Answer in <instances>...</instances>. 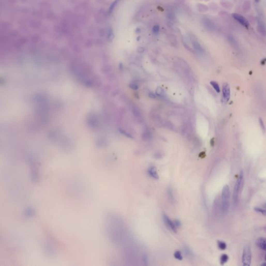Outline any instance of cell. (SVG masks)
<instances>
[{"label":"cell","instance_id":"38","mask_svg":"<svg viewBox=\"0 0 266 266\" xmlns=\"http://www.w3.org/2000/svg\"><path fill=\"white\" fill-rule=\"evenodd\" d=\"M264 208H265L266 209V203H265V204H264Z\"/></svg>","mask_w":266,"mask_h":266},{"label":"cell","instance_id":"35","mask_svg":"<svg viewBox=\"0 0 266 266\" xmlns=\"http://www.w3.org/2000/svg\"><path fill=\"white\" fill-rule=\"evenodd\" d=\"M141 32V29L139 28H137L135 30V33L136 34H139Z\"/></svg>","mask_w":266,"mask_h":266},{"label":"cell","instance_id":"1","mask_svg":"<svg viewBox=\"0 0 266 266\" xmlns=\"http://www.w3.org/2000/svg\"><path fill=\"white\" fill-rule=\"evenodd\" d=\"M243 178V172L241 171L240 173V174L235 183L234 190H233V202L234 205H236L238 203L239 194V192H240V190L241 189V184L242 183Z\"/></svg>","mask_w":266,"mask_h":266},{"label":"cell","instance_id":"31","mask_svg":"<svg viewBox=\"0 0 266 266\" xmlns=\"http://www.w3.org/2000/svg\"><path fill=\"white\" fill-rule=\"evenodd\" d=\"M145 51V49L143 48V47H139L137 48V51L138 52H140V53H142L143 52V51Z\"/></svg>","mask_w":266,"mask_h":266},{"label":"cell","instance_id":"37","mask_svg":"<svg viewBox=\"0 0 266 266\" xmlns=\"http://www.w3.org/2000/svg\"><path fill=\"white\" fill-rule=\"evenodd\" d=\"M259 0H255L256 2H259Z\"/></svg>","mask_w":266,"mask_h":266},{"label":"cell","instance_id":"12","mask_svg":"<svg viewBox=\"0 0 266 266\" xmlns=\"http://www.w3.org/2000/svg\"><path fill=\"white\" fill-rule=\"evenodd\" d=\"M192 46L194 47V48L195 49V50H196L199 52L203 53L204 52V49L201 46V44L199 43V42H197V41L192 40Z\"/></svg>","mask_w":266,"mask_h":266},{"label":"cell","instance_id":"2","mask_svg":"<svg viewBox=\"0 0 266 266\" xmlns=\"http://www.w3.org/2000/svg\"><path fill=\"white\" fill-rule=\"evenodd\" d=\"M252 260V252L249 245L244 246L242 254V262L243 265L249 266L250 265Z\"/></svg>","mask_w":266,"mask_h":266},{"label":"cell","instance_id":"4","mask_svg":"<svg viewBox=\"0 0 266 266\" xmlns=\"http://www.w3.org/2000/svg\"><path fill=\"white\" fill-rule=\"evenodd\" d=\"M163 220L164 223H165L166 226L172 231L174 232H177V228L176 227L174 223L172 222V221L170 218V217L165 214L163 215Z\"/></svg>","mask_w":266,"mask_h":266},{"label":"cell","instance_id":"36","mask_svg":"<svg viewBox=\"0 0 266 266\" xmlns=\"http://www.w3.org/2000/svg\"><path fill=\"white\" fill-rule=\"evenodd\" d=\"M176 1L177 2L180 3H183L185 2V0H176Z\"/></svg>","mask_w":266,"mask_h":266},{"label":"cell","instance_id":"9","mask_svg":"<svg viewBox=\"0 0 266 266\" xmlns=\"http://www.w3.org/2000/svg\"><path fill=\"white\" fill-rule=\"evenodd\" d=\"M230 196V189L228 185H226L224 187L222 193V200H228Z\"/></svg>","mask_w":266,"mask_h":266},{"label":"cell","instance_id":"26","mask_svg":"<svg viewBox=\"0 0 266 266\" xmlns=\"http://www.w3.org/2000/svg\"><path fill=\"white\" fill-rule=\"evenodd\" d=\"M159 31V26L158 25H155L153 27L152 32L154 34H157Z\"/></svg>","mask_w":266,"mask_h":266},{"label":"cell","instance_id":"14","mask_svg":"<svg viewBox=\"0 0 266 266\" xmlns=\"http://www.w3.org/2000/svg\"><path fill=\"white\" fill-rule=\"evenodd\" d=\"M196 8L200 13H205L208 11V7L207 5L202 3H197Z\"/></svg>","mask_w":266,"mask_h":266},{"label":"cell","instance_id":"33","mask_svg":"<svg viewBox=\"0 0 266 266\" xmlns=\"http://www.w3.org/2000/svg\"><path fill=\"white\" fill-rule=\"evenodd\" d=\"M143 261L145 263L148 262V257H147V255H144L143 256Z\"/></svg>","mask_w":266,"mask_h":266},{"label":"cell","instance_id":"29","mask_svg":"<svg viewBox=\"0 0 266 266\" xmlns=\"http://www.w3.org/2000/svg\"><path fill=\"white\" fill-rule=\"evenodd\" d=\"M120 132L122 134H123L124 135H125V136H126V137H128V138H132V136H131L130 134H128V133H127L126 131H124V130H120Z\"/></svg>","mask_w":266,"mask_h":266},{"label":"cell","instance_id":"30","mask_svg":"<svg viewBox=\"0 0 266 266\" xmlns=\"http://www.w3.org/2000/svg\"><path fill=\"white\" fill-rule=\"evenodd\" d=\"M174 224H175V226H176V227L177 228H178V227H179L181 226L180 222L179 221H178V220H176V221H175L174 222Z\"/></svg>","mask_w":266,"mask_h":266},{"label":"cell","instance_id":"39","mask_svg":"<svg viewBox=\"0 0 266 266\" xmlns=\"http://www.w3.org/2000/svg\"><path fill=\"white\" fill-rule=\"evenodd\" d=\"M204 1H208L209 0H204Z\"/></svg>","mask_w":266,"mask_h":266},{"label":"cell","instance_id":"25","mask_svg":"<svg viewBox=\"0 0 266 266\" xmlns=\"http://www.w3.org/2000/svg\"><path fill=\"white\" fill-rule=\"evenodd\" d=\"M255 210L256 211L259 212H260V213L266 216V209L260 208V207H255Z\"/></svg>","mask_w":266,"mask_h":266},{"label":"cell","instance_id":"23","mask_svg":"<svg viewBox=\"0 0 266 266\" xmlns=\"http://www.w3.org/2000/svg\"><path fill=\"white\" fill-rule=\"evenodd\" d=\"M174 257L179 260H181L183 259V256H182V254L181 253V252L179 250H177L176 251L175 253H174Z\"/></svg>","mask_w":266,"mask_h":266},{"label":"cell","instance_id":"15","mask_svg":"<svg viewBox=\"0 0 266 266\" xmlns=\"http://www.w3.org/2000/svg\"><path fill=\"white\" fill-rule=\"evenodd\" d=\"M229 207V202L228 200H222V211L223 213L227 212Z\"/></svg>","mask_w":266,"mask_h":266},{"label":"cell","instance_id":"19","mask_svg":"<svg viewBox=\"0 0 266 266\" xmlns=\"http://www.w3.org/2000/svg\"><path fill=\"white\" fill-rule=\"evenodd\" d=\"M167 17L171 21H175L176 19V16L175 15V14L172 12H169L168 13V14H167Z\"/></svg>","mask_w":266,"mask_h":266},{"label":"cell","instance_id":"32","mask_svg":"<svg viewBox=\"0 0 266 266\" xmlns=\"http://www.w3.org/2000/svg\"><path fill=\"white\" fill-rule=\"evenodd\" d=\"M259 122H260V124L261 125V128H262V129L263 130V131H264L265 128H264V126L263 125V122H262V120L261 119H259Z\"/></svg>","mask_w":266,"mask_h":266},{"label":"cell","instance_id":"16","mask_svg":"<svg viewBox=\"0 0 266 266\" xmlns=\"http://www.w3.org/2000/svg\"><path fill=\"white\" fill-rule=\"evenodd\" d=\"M168 39H169V40L170 42L171 43V44L173 46H177V45H178L177 40L176 37V36L175 35H174V34H170V35H169Z\"/></svg>","mask_w":266,"mask_h":266},{"label":"cell","instance_id":"17","mask_svg":"<svg viewBox=\"0 0 266 266\" xmlns=\"http://www.w3.org/2000/svg\"><path fill=\"white\" fill-rule=\"evenodd\" d=\"M35 210L32 207H29L25 209V214L28 217H32L35 215Z\"/></svg>","mask_w":266,"mask_h":266},{"label":"cell","instance_id":"5","mask_svg":"<svg viewBox=\"0 0 266 266\" xmlns=\"http://www.w3.org/2000/svg\"><path fill=\"white\" fill-rule=\"evenodd\" d=\"M202 24L204 28L209 31H214L216 30V26L210 19L207 17H204L202 18Z\"/></svg>","mask_w":266,"mask_h":266},{"label":"cell","instance_id":"41","mask_svg":"<svg viewBox=\"0 0 266 266\" xmlns=\"http://www.w3.org/2000/svg\"></svg>","mask_w":266,"mask_h":266},{"label":"cell","instance_id":"22","mask_svg":"<svg viewBox=\"0 0 266 266\" xmlns=\"http://www.w3.org/2000/svg\"><path fill=\"white\" fill-rule=\"evenodd\" d=\"M115 37V34L113 31V30L111 28H110L108 31V39L109 41H112Z\"/></svg>","mask_w":266,"mask_h":266},{"label":"cell","instance_id":"21","mask_svg":"<svg viewBox=\"0 0 266 266\" xmlns=\"http://www.w3.org/2000/svg\"><path fill=\"white\" fill-rule=\"evenodd\" d=\"M228 256L226 254H223L221 257V263L222 264H224L228 260Z\"/></svg>","mask_w":266,"mask_h":266},{"label":"cell","instance_id":"18","mask_svg":"<svg viewBox=\"0 0 266 266\" xmlns=\"http://www.w3.org/2000/svg\"><path fill=\"white\" fill-rule=\"evenodd\" d=\"M121 0H115V1L111 4V5H110V7H109V14H110L112 13L113 10L115 9V8L116 7V6L117 5V4L120 2Z\"/></svg>","mask_w":266,"mask_h":266},{"label":"cell","instance_id":"27","mask_svg":"<svg viewBox=\"0 0 266 266\" xmlns=\"http://www.w3.org/2000/svg\"><path fill=\"white\" fill-rule=\"evenodd\" d=\"M184 251H185V253H186V254L189 257H191L193 256V254L192 253V252L190 250V249H189L188 248H185L184 249Z\"/></svg>","mask_w":266,"mask_h":266},{"label":"cell","instance_id":"28","mask_svg":"<svg viewBox=\"0 0 266 266\" xmlns=\"http://www.w3.org/2000/svg\"><path fill=\"white\" fill-rule=\"evenodd\" d=\"M130 87L131 88H132L133 90H137L139 87L138 85L135 83H131L130 84Z\"/></svg>","mask_w":266,"mask_h":266},{"label":"cell","instance_id":"10","mask_svg":"<svg viewBox=\"0 0 266 266\" xmlns=\"http://www.w3.org/2000/svg\"><path fill=\"white\" fill-rule=\"evenodd\" d=\"M148 173L149 175L154 179H158L159 178L158 175L157 174L156 168L154 166H151L148 170Z\"/></svg>","mask_w":266,"mask_h":266},{"label":"cell","instance_id":"7","mask_svg":"<svg viewBox=\"0 0 266 266\" xmlns=\"http://www.w3.org/2000/svg\"><path fill=\"white\" fill-rule=\"evenodd\" d=\"M223 95L224 101L228 102L230 97V89L229 85L227 83H224L223 85Z\"/></svg>","mask_w":266,"mask_h":266},{"label":"cell","instance_id":"20","mask_svg":"<svg viewBox=\"0 0 266 266\" xmlns=\"http://www.w3.org/2000/svg\"><path fill=\"white\" fill-rule=\"evenodd\" d=\"M210 84H211V85L213 87V88H214V89L216 91V92H217L218 93H220V91H221V89H220V88H219V85L218 84L215 82V81H211L210 82Z\"/></svg>","mask_w":266,"mask_h":266},{"label":"cell","instance_id":"6","mask_svg":"<svg viewBox=\"0 0 266 266\" xmlns=\"http://www.w3.org/2000/svg\"><path fill=\"white\" fill-rule=\"evenodd\" d=\"M232 17L235 20L238 21L241 25H242L244 27L247 28L249 26V23L248 21L243 16L238 14L234 13L232 14Z\"/></svg>","mask_w":266,"mask_h":266},{"label":"cell","instance_id":"8","mask_svg":"<svg viewBox=\"0 0 266 266\" xmlns=\"http://www.w3.org/2000/svg\"><path fill=\"white\" fill-rule=\"evenodd\" d=\"M258 23V30L259 33L263 36L266 35V28L262 20L258 18L257 20Z\"/></svg>","mask_w":266,"mask_h":266},{"label":"cell","instance_id":"13","mask_svg":"<svg viewBox=\"0 0 266 266\" xmlns=\"http://www.w3.org/2000/svg\"><path fill=\"white\" fill-rule=\"evenodd\" d=\"M167 194H168V198H169V199L170 202L172 204H174V203H175V197H174V195L173 191L171 187H169V188H168V190H167Z\"/></svg>","mask_w":266,"mask_h":266},{"label":"cell","instance_id":"24","mask_svg":"<svg viewBox=\"0 0 266 266\" xmlns=\"http://www.w3.org/2000/svg\"><path fill=\"white\" fill-rule=\"evenodd\" d=\"M218 246L221 250H225L227 247L226 244L225 242H222V241L218 242Z\"/></svg>","mask_w":266,"mask_h":266},{"label":"cell","instance_id":"40","mask_svg":"<svg viewBox=\"0 0 266 266\" xmlns=\"http://www.w3.org/2000/svg\"><path fill=\"white\" fill-rule=\"evenodd\" d=\"M265 260H266V255H265Z\"/></svg>","mask_w":266,"mask_h":266},{"label":"cell","instance_id":"3","mask_svg":"<svg viewBox=\"0 0 266 266\" xmlns=\"http://www.w3.org/2000/svg\"><path fill=\"white\" fill-rule=\"evenodd\" d=\"M29 162L30 163V167H31V179L34 182L37 181L39 178V175L37 169L36 168V164L34 162V161L32 159V157L29 158Z\"/></svg>","mask_w":266,"mask_h":266},{"label":"cell","instance_id":"11","mask_svg":"<svg viewBox=\"0 0 266 266\" xmlns=\"http://www.w3.org/2000/svg\"><path fill=\"white\" fill-rule=\"evenodd\" d=\"M256 244L258 247L263 250H266V239L261 238L256 240Z\"/></svg>","mask_w":266,"mask_h":266},{"label":"cell","instance_id":"34","mask_svg":"<svg viewBox=\"0 0 266 266\" xmlns=\"http://www.w3.org/2000/svg\"><path fill=\"white\" fill-rule=\"evenodd\" d=\"M149 97L151 98H155V95L152 93H150L149 94Z\"/></svg>","mask_w":266,"mask_h":266}]
</instances>
